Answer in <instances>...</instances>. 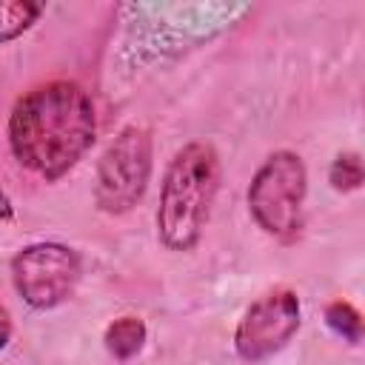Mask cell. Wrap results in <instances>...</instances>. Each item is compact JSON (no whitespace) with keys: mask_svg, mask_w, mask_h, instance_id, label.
<instances>
[{"mask_svg":"<svg viewBox=\"0 0 365 365\" xmlns=\"http://www.w3.org/2000/svg\"><path fill=\"white\" fill-rule=\"evenodd\" d=\"M331 185L336 191H354L362 185V160L359 154L348 151V154H339L331 165Z\"/></svg>","mask_w":365,"mask_h":365,"instance_id":"cell-10","label":"cell"},{"mask_svg":"<svg viewBox=\"0 0 365 365\" xmlns=\"http://www.w3.org/2000/svg\"><path fill=\"white\" fill-rule=\"evenodd\" d=\"M220 188V160L208 143H188L171 160L160 194L157 228L168 248L188 251L211 214Z\"/></svg>","mask_w":365,"mask_h":365,"instance_id":"cell-2","label":"cell"},{"mask_svg":"<svg viewBox=\"0 0 365 365\" xmlns=\"http://www.w3.org/2000/svg\"><path fill=\"white\" fill-rule=\"evenodd\" d=\"M151 174V134L143 125L123 128L97 168V202L108 214L128 211L145 191Z\"/></svg>","mask_w":365,"mask_h":365,"instance_id":"cell-4","label":"cell"},{"mask_svg":"<svg viewBox=\"0 0 365 365\" xmlns=\"http://www.w3.org/2000/svg\"><path fill=\"white\" fill-rule=\"evenodd\" d=\"M325 319H328V325L342 339H348L354 345L362 339V317H359V311L354 305H348V302H331L328 311H325Z\"/></svg>","mask_w":365,"mask_h":365,"instance_id":"cell-9","label":"cell"},{"mask_svg":"<svg viewBox=\"0 0 365 365\" xmlns=\"http://www.w3.org/2000/svg\"><path fill=\"white\" fill-rule=\"evenodd\" d=\"M14 214V208H11V200L3 194V188H0V220H9Z\"/></svg>","mask_w":365,"mask_h":365,"instance_id":"cell-12","label":"cell"},{"mask_svg":"<svg viewBox=\"0 0 365 365\" xmlns=\"http://www.w3.org/2000/svg\"><path fill=\"white\" fill-rule=\"evenodd\" d=\"M91 97L68 80H54L23 94L9 120V143L20 165L43 180L63 177L94 143Z\"/></svg>","mask_w":365,"mask_h":365,"instance_id":"cell-1","label":"cell"},{"mask_svg":"<svg viewBox=\"0 0 365 365\" xmlns=\"http://www.w3.org/2000/svg\"><path fill=\"white\" fill-rule=\"evenodd\" d=\"M9 336H11V317L6 308H0V348L9 342Z\"/></svg>","mask_w":365,"mask_h":365,"instance_id":"cell-11","label":"cell"},{"mask_svg":"<svg viewBox=\"0 0 365 365\" xmlns=\"http://www.w3.org/2000/svg\"><path fill=\"white\" fill-rule=\"evenodd\" d=\"M11 277L29 305L54 308L74 291L80 279V259L60 242H37L14 257Z\"/></svg>","mask_w":365,"mask_h":365,"instance_id":"cell-5","label":"cell"},{"mask_svg":"<svg viewBox=\"0 0 365 365\" xmlns=\"http://www.w3.org/2000/svg\"><path fill=\"white\" fill-rule=\"evenodd\" d=\"M145 342V325L137 317H120L106 328V348L117 359L134 356Z\"/></svg>","mask_w":365,"mask_h":365,"instance_id":"cell-7","label":"cell"},{"mask_svg":"<svg viewBox=\"0 0 365 365\" xmlns=\"http://www.w3.org/2000/svg\"><path fill=\"white\" fill-rule=\"evenodd\" d=\"M40 3L29 0H0V43L23 34L37 17H40Z\"/></svg>","mask_w":365,"mask_h":365,"instance_id":"cell-8","label":"cell"},{"mask_svg":"<svg viewBox=\"0 0 365 365\" xmlns=\"http://www.w3.org/2000/svg\"><path fill=\"white\" fill-rule=\"evenodd\" d=\"M299 328V299L294 291H271L259 297L237 325L234 345L248 362L277 354Z\"/></svg>","mask_w":365,"mask_h":365,"instance_id":"cell-6","label":"cell"},{"mask_svg":"<svg viewBox=\"0 0 365 365\" xmlns=\"http://www.w3.org/2000/svg\"><path fill=\"white\" fill-rule=\"evenodd\" d=\"M305 200V165L291 151L271 154L248 188V205L259 228L274 237H291L299 228Z\"/></svg>","mask_w":365,"mask_h":365,"instance_id":"cell-3","label":"cell"}]
</instances>
